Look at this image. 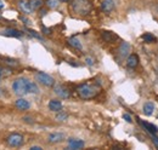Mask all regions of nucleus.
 Returning a JSON list of instances; mask_svg holds the SVG:
<instances>
[{"mask_svg": "<svg viewBox=\"0 0 158 150\" xmlns=\"http://www.w3.org/2000/svg\"><path fill=\"white\" fill-rule=\"evenodd\" d=\"M12 91L17 96H24L27 93L37 94L39 93V87L35 82L26 79V77H20L16 79L12 84Z\"/></svg>", "mask_w": 158, "mask_h": 150, "instance_id": "obj_1", "label": "nucleus"}, {"mask_svg": "<svg viewBox=\"0 0 158 150\" xmlns=\"http://www.w3.org/2000/svg\"><path fill=\"white\" fill-rule=\"evenodd\" d=\"M77 92L79 97L83 99H91V98H95L100 93V87L94 84H83L78 86Z\"/></svg>", "mask_w": 158, "mask_h": 150, "instance_id": "obj_2", "label": "nucleus"}, {"mask_svg": "<svg viewBox=\"0 0 158 150\" xmlns=\"http://www.w3.org/2000/svg\"><path fill=\"white\" fill-rule=\"evenodd\" d=\"M71 9L76 15L86 16L93 10V5L89 0H72Z\"/></svg>", "mask_w": 158, "mask_h": 150, "instance_id": "obj_3", "label": "nucleus"}, {"mask_svg": "<svg viewBox=\"0 0 158 150\" xmlns=\"http://www.w3.org/2000/svg\"><path fill=\"white\" fill-rule=\"evenodd\" d=\"M35 80L39 84L46 86V87H52L55 85V79L52 76H50L49 74H46V73H43V72H38L35 74Z\"/></svg>", "mask_w": 158, "mask_h": 150, "instance_id": "obj_4", "label": "nucleus"}, {"mask_svg": "<svg viewBox=\"0 0 158 150\" xmlns=\"http://www.w3.org/2000/svg\"><path fill=\"white\" fill-rule=\"evenodd\" d=\"M6 143L12 147V148H19V147H22L23 143H24V138L23 136L20 134V133H12L10 134L7 138H6Z\"/></svg>", "mask_w": 158, "mask_h": 150, "instance_id": "obj_5", "label": "nucleus"}, {"mask_svg": "<svg viewBox=\"0 0 158 150\" xmlns=\"http://www.w3.org/2000/svg\"><path fill=\"white\" fill-rule=\"evenodd\" d=\"M85 145V142L81 139H77V138H71L68 139V149L71 150H79L83 149Z\"/></svg>", "mask_w": 158, "mask_h": 150, "instance_id": "obj_6", "label": "nucleus"}, {"mask_svg": "<svg viewBox=\"0 0 158 150\" xmlns=\"http://www.w3.org/2000/svg\"><path fill=\"white\" fill-rule=\"evenodd\" d=\"M130 50H131V46H130L129 42H125V41L122 42L118 47V53L120 58H125V57L129 56L130 55Z\"/></svg>", "mask_w": 158, "mask_h": 150, "instance_id": "obj_7", "label": "nucleus"}, {"mask_svg": "<svg viewBox=\"0 0 158 150\" xmlns=\"http://www.w3.org/2000/svg\"><path fill=\"white\" fill-rule=\"evenodd\" d=\"M116 7L114 0H102L101 2V10L106 14H111Z\"/></svg>", "mask_w": 158, "mask_h": 150, "instance_id": "obj_8", "label": "nucleus"}, {"mask_svg": "<svg viewBox=\"0 0 158 150\" xmlns=\"http://www.w3.org/2000/svg\"><path fill=\"white\" fill-rule=\"evenodd\" d=\"M64 138H66L64 133L54 132V133H51V134L48 137V140H49V143H51V144H57V143H61Z\"/></svg>", "mask_w": 158, "mask_h": 150, "instance_id": "obj_9", "label": "nucleus"}, {"mask_svg": "<svg viewBox=\"0 0 158 150\" xmlns=\"http://www.w3.org/2000/svg\"><path fill=\"white\" fill-rule=\"evenodd\" d=\"M55 93L59 96L60 98H63V99H66V98H69V91H68V89H66L64 86H62V85H59V86H55Z\"/></svg>", "mask_w": 158, "mask_h": 150, "instance_id": "obj_10", "label": "nucleus"}, {"mask_svg": "<svg viewBox=\"0 0 158 150\" xmlns=\"http://www.w3.org/2000/svg\"><path fill=\"white\" fill-rule=\"evenodd\" d=\"M15 105L19 110H28L31 108V103L29 101L24 99V98H19L16 102H15Z\"/></svg>", "mask_w": 158, "mask_h": 150, "instance_id": "obj_11", "label": "nucleus"}, {"mask_svg": "<svg viewBox=\"0 0 158 150\" xmlns=\"http://www.w3.org/2000/svg\"><path fill=\"white\" fill-rule=\"evenodd\" d=\"M49 109L51 112H61L62 110V103L60 101H57V99H51L49 102Z\"/></svg>", "mask_w": 158, "mask_h": 150, "instance_id": "obj_12", "label": "nucleus"}, {"mask_svg": "<svg viewBox=\"0 0 158 150\" xmlns=\"http://www.w3.org/2000/svg\"><path fill=\"white\" fill-rule=\"evenodd\" d=\"M155 109H156V107H155V104L152 103V102H146L145 104H143V108H142V112L145 115H147V116H151L153 112H155Z\"/></svg>", "mask_w": 158, "mask_h": 150, "instance_id": "obj_13", "label": "nucleus"}, {"mask_svg": "<svg viewBox=\"0 0 158 150\" xmlns=\"http://www.w3.org/2000/svg\"><path fill=\"white\" fill-rule=\"evenodd\" d=\"M139 64V57L136 55H129L127 59V65L129 68H135Z\"/></svg>", "mask_w": 158, "mask_h": 150, "instance_id": "obj_14", "label": "nucleus"}, {"mask_svg": "<svg viewBox=\"0 0 158 150\" xmlns=\"http://www.w3.org/2000/svg\"><path fill=\"white\" fill-rule=\"evenodd\" d=\"M2 34L6 35V37H14V38L22 37V32L17 30V29H11V28H9V29H4V30H2Z\"/></svg>", "mask_w": 158, "mask_h": 150, "instance_id": "obj_15", "label": "nucleus"}, {"mask_svg": "<svg viewBox=\"0 0 158 150\" xmlns=\"http://www.w3.org/2000/svg\"><path fill=\"white\" fill-rule=\"evenodd\" d=\"M139 122H140V124H141V125H142V126H143V127H145V128H146L147 131L150 132L151 134H156V133L158 132V127L156 126V125H153V124H148V122H142V121H140V120H139Z\"/></svg>", "mask_w": 158, "mask_h": 150, "instance_id": "obj_16", "label": "nucleus"}, {"mask_svg": "<svg viewBox=\"0 0 158 150\" xmlns=\"http://www.w3.org/2000/svg\"><path fill=\"white\" fill-rule=\"evenodd\" d=\"M102 38H103V40H106L108 42H112L118 39V37L113 32H102Z\"/></svg>", "mask_w": 158, "mask_h": 150, "instance_id": "obj_17", "label": "nucleus"}, {"mask_svg": "<svg viewBox=\"0 0 158 150\" xmlns=\"http://www.w3.org/2000/svg\"><path fill=\"white\" fill-rule=\"evenodd\" d=\"M19 6H20V9L24 14H31V12H33L32 9H31V6H29V4H28V1H26V0H21L20 2H19Z\"/></svg>", "mask_w": 158, "mask_h": 150, "instance_id": "obj_18", "label": "nucleus"}, {"mask_svg": "<svg viewBox=\"0 0 158 150\" xmlns=\"http://www.w3.org/2000/svg\"><path fill=\"white\" fill-rule=\"evenodd\" d=\"M68 44L72 46V47H74V49H77V50H81L83 49V46H81V42L79 41L78 38L73 37L71 38V39H68Z\"/></svg>", "mask_w": 158, "mask_h": 150, "instance_id": "obj_19", "label": "nucleus"}, {"mask_svg": "<svg viewBox=\"0 0 158 150\" xmlns=\"http://www.w3.org/2000/svg\"><path fill=\"white\" fill-rule=\"evenodd\" d=\"M28 4H29V6H31L32 11H37V10H39L40 7L43 6L44 2H43V0H29Z\"/></svg>", "mask_w": 158, "mask_h": 150, "instance_id": "obj_20", "label": "nucleus"}, {"mask_svg": "<svg viewBox=\"0 0 158 150\" xmlns=\"http://www.w3.org/2000/svg\"><path fill=\"white\" fill-rule=\"evenodd\" d=\"M12 74L11 69L10 68H6V67H0V81L5 77H9L10 75Z\"/></svg>", "mask_w": 158, "mask_h": 150, "instance_id": "obj_21", "label": "nucleus"}, {"mask_svg": "<svg viewBox=\"0 0 158 150\" xmlns=\"http://www.w3.org/2000/svg\"><path fill=\"white\" fill-rule=\"evenodd\" d=\"M142 39H143V41L145 42H155L156 41V38H155V35H152L151 33H146V34H143L142 35Z\"/></svg>", "mask_w": 158, "mask_h": 150, "instance_id": "obj_22", "label": "nucleus"}, {"mask_svg": "<svg viewBox=\"0 0 158 150\" xmlns=\"http://www.w3.org/2000/svg\"><path fill=\"white\" fill-rule=\"evenodd\" d=\"M60 0H46V6L49 9H56L59 7Z\"/></svg>", "mask_w": 158, "mask_h": 150, "instance_id": "obj_23", "label": "nucleus"}, {"mask_svg": "<svg viewBox=\"0 0 158 150\" xmlns=\"http://www.w3.org/2000/svg\"><path fill=\"white\" fill-rule=\"evenodd\" d=\"M68 119V114H66V112H59V114L56 115V120L57 121H66Z\"/></svg>", "mask_w": 158, "mask_h": 150, "instance_id": "obj_24", "label": "nucleus"}, {"mask_svg": "<svg viewBox=\"0 0 158 150\" xmlns=\"http://www.w3.org/2000/svg\"><path fill=\"white\" fill-rule=\"evenodd\" d=\"M123 119H124L127 122H131V121H133V120H131V116H130L129 114H127V112L123 114Z\"/></svg>", "mask_w": 158, "mask_h": 150, "instance_id": "obj_25", "label": "nucleus"}, {"mask_svg": "<svg viewBox=\"0 0 158 150\" xmlns=\"http://www.w3.org/2000/svg\"><path fill=\"white\" fill-rule=\"evenodd\" d=\"M28 33L32 35V37H34V38H37V39H41V37H40L39 34L37 33V32H34V30H28Z\"/></svg>", "mask_w": 158, "mask_h": 150, "instance_id": "obj_26", "label": "nucleus"}, {"mask_svg": "<svg viewBox=\"0 0 158 150\" xmlns=\"http://www.w3.org/2000/svg\"><path fill=\"white\" fill-rule=\"evenodd\" d=\"M152 142H153V144L156 145V148L158 149V137L156 134H152Z\"/></svg>", "mask_w": 158, "mask_h": 150, "instance_id": "obj_27", "label": "nucleus"}, {"mask_svg": "<svg viewBox=\"0 0 158 150\" xmlns=\"http://www.w3.org/2000/svg\"><path fill=\"white\" fill-rule=\"evenodd\" d=\"M85 62H86L88 65H93V64H94V59L90 58V57H86V58H85Z\"/></svg>", "mask_w": 158, "mask_h": 150, "instance_id": "obj_28", "label": "nucleus"}, {"mask_svg": "<svg viewBox=\"0 0 158 150\" xmlns=\"http://www.w3.org/2000/svg\"><path fill=\"white\" fill-rule=\"evenodd\" d=\"M23 121H24V122H28V124H33V120H32V117H29V116H24V117H23Z\"/></svg>", "mask_w": 158, "mask_h": 150, "instance_id": "obj_29", "label": "nucleus"}, {"mask_svg": "<svg viewBox=\"0 0 158 150\" xmlns=\"http://www.w3.org/2000/svg\"><path fill=\"white\" fill-rule=\"evenodd\" d=\"M43 148L39 147V145H33V147H31V150H41Z\"/></svg>", "mask_w": 158, "mask_h": 150, "instance_id": "obj_30", "label": "nucleus"}, {"mask_svg": "<svg viewBox=\"0 0 158 150\" xmlns=\"http://www.w3.org/2000/svg\"><path fill=\"white\" fill-rule=\"evenodd\" d=\"M43 32H44L45 34H50V29H48V28H45V27H43Z\"/></svg>", "mask_w": 158, "mask_h": 150, "instance_id": "obj_31", "label": "nucleus"}, {"mask_svg": "<svg viewBox=\"0 0 158 150\" xmlns=\"http://www.w3.org/2000/svg\"><path fill=\"white\" fill-rule=\"evenodd\" d=\"M46 14V10H40V16H44Z\"/></svg>", "mask_w": 158, "mask_h": 150, "instance_id": "obj_32", "label": "nucleus"}, {"mask_svg": "<svg viewBox=\"0 0 158 150\" xmlns=\"http://www.w3.org/2000/svg\"><path fill=\"white\" fill-rule=\"evenodd\" d=\"M1 9H4V2L0 0V10H1Z\"/></svg>", "mask_w": 158, "mask_h": 150, "instance_id": "obj_33", "label": "nucleus"}, {"mask_svg": "<svg viewBox=\"0 0 158 150\" xmlns=\"http://www.w3.org/2000/svg\"><path fill=\"white\" fill-rule=\"evenodd\" d=\"M155 11H156V14H157V16H158V4L156 5V7H155Z\"/></svg>", "mask_w": 158, "mask_h": 150, "instance_id": "obj_34", "label": "nucleus"}, {"mask_svg": "<svg viewBox=\"0 0 158 150\" xmlns=\"http://www.w3.org/2000/svg\"><path fill=\"white\" fill-rule=\"evenodd\" d=\"M60 1H62V2H68V1H72V0H60Z\"/></svg>", "mask_w": 158, "mask_h": 150, "instance_id": "obj_35", "label": "nucleus"}, {"mask_svg": "<svg viewBox=\"0 0 158 150\" xmlns=\"http://www.w3.org/2000/svg\"><path fill=\"white\" fill-rule=\"evenodd\" d=\"M0 18H1V17H0Z\"/></svg>", "mask_w": 158, "mask_h": 150, "instance_id": "obj_36", "label": "nucleus"}]
</instances>
